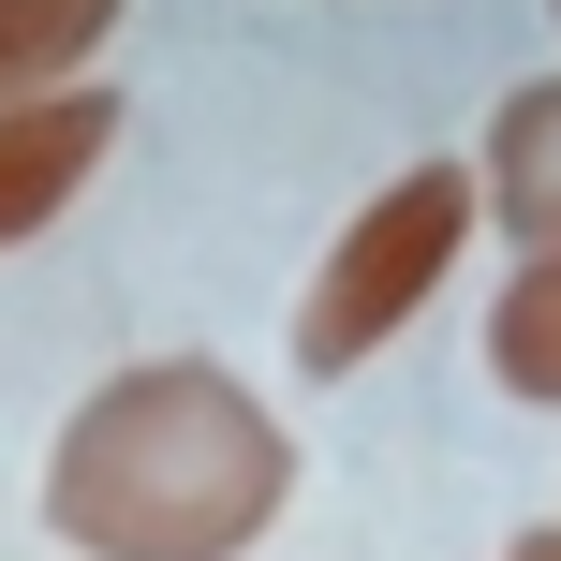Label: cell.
Listing matches in <instances>:
<instances>
[{
    "label": "cell",
    "mask_w": 561,
    "mask_h": 561,
    "mask_svg": "<svg viewBox=\"0 0 561 561\" xmlns=\"http://www.w3.org/2000/svg\"><path fill=\"white\" fill-rule=\"evenodd\" d=\"M296 503V428L222 355H148L59 414L45 444V533L75 561H237Z\"/></svg>",
    "instance_id": "obj_1"
},
{
    "label": "cell",
    "mask_w": 561,
    "mask_h": 561,
    "mask_svg": "<svg viewBox=\"0 0 561 561\" xmlns=\"http://www.w3.org/2000/svg\"><path fill=\"white\" fill-rule=\"evenodd\" d=\"M473 222H488V178H473V163H399L385 193L325 237V266H310V296H296V369H310V385L369 369V355L458 280Z\"/></svg>",
    "instance_id": "obj_2"
},
{
    "label": "cell",
    "mask_w": 561,
    "mask_h": 561,
    "mask_svg": "<svg viewBox=\"0 0 561 561\" xmlns=\"http://www.w3.org/2000/svg\"><path fill=\"white\" fill-rule=\"evenodd\" d=\"M104 148H118V89L104 75L45 89V104H0V252H30V237L104 178Z\"/></svg>",
    "instance_id": "obj_3"
},
{
    "label": "cell",
    "mask_w": 561,
    "mask_h": 561,
    "mask_svg": "<svg viewBox=\"0 0 561 561\" xmlns=\"http://www.w3.org/2000/svg\"><path fill=\"white\" fill-rule=\"evenodd\" d=\"M473 178H488V222H503L517 252H547V237H561V75H547V89H517V104L488 118Z\"/></svg>",
    "instance_id": "obj_4"
},
{
    "label": "cell",
    "mask_w": 561,
    "mask_h": 561,
    "mask_svg": "<svg viewBox=\"0 0 561 561\" xmlns=\"http://www.w3.org/2000/svg\"><path fill=\"white\" fill-rule=\"evenodd\" d=\"M134 0H0V104H45V89H89L104 30Z\"/></svg>",
    "instance_id": "obj_5"
},
{
    "label": "cell",
    "mask_w": 561,
    "mask_h": 561,
    "mask_svg": "<svg viewBox=\"0 0 561 561\" xmlns=\"http://www.w3.org/2000/svg\"><path fill=\"white\" fill-rule=\"evenodd\" d=\"M488 369H503V399L561 414V237H547V252H517V280L488 296Z\"/></svg>",
    "instance_id": "obj_6"
},
{
    "label": "cell",
    "mask_w": 561,
    "mask_h": 561,
    "mask_svg": "<svg viewBox=\"0 0 561 561\" xmlns=\"http://www.w3.org/2000/svg\"><path fill=\"white\" fill-rule=\"evenodd\" d=\"M503 561H561V517H547V533H517V547H503Z\"/></svg>",
    "instance_id": "obj_7"
},
{
    "label": "cell",
    "mask_w": 561,
    "mask_h": 561,
    "mask_svg": "<svg viewBox=\"0 0 561 561\" xmlns=\"http://www.w3.org/2000/svg\"><path fill=\"white\" fill-rule=\"evenodd\" d=\"M547 15H561V0H547Z\"/></svg>",
    "instance_id": "obj_8"
}]
</instances>
